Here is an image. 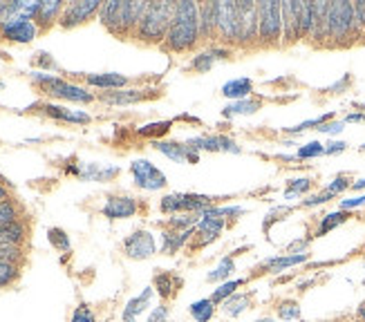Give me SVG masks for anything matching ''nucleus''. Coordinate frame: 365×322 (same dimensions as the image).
<instances>
[{
    "instance_id": "nucleus-1",
    "label": "nucleus",
    "mask_w": 365,
    "mask_h": 322,
    "mask_svg": "<svg viewBox=\"0 0 365 322\" xmlns=\"http://www.w3.org/2000/svg\"><path fill=\"white\" fill-rule=\"evenodd\" d=\"M200 41V16L197 5L182 0L175 3V16H173V25L168 29L166 45L173 52H188Z\"/></svg>"
},
{
    "instance_id": "nucleus-2",
    "label": "nucleus",
    "mask_w": 365,
    "mask_h": 322,
    "mask_svg": "<svg viewBox=\"0 0 365 322\" xmlns=\"http://www.w3.org/2000/svg\"><path fill=\"white\" fill-rule=\"evenodd\" d=\"M173 16H175V3H146V11L141 16L137 34L141 41L160 43L168 36V29L173 25Z\"/></svg>"
},
{
    "instance_id": "nucleus-3",
    "label": "nucleus",
    "mask_w": 365,
    "mask_h": 322,
    "mask_svg": "<svg viewBox=\"0 0 365 322\" xmlns=\"http://www.w3.org/2000/svg\"><path fill=\"white\" fill-rule=\"evenodd\" d=\"M258 38L264 45H274L282 38V3H258Z\"/></svg>"
},
{
    "instance_id": "nucleus-4",
    "label": "nucleus",
    "mask_w": 365,
    "mask_h": 322,
    "mask_svg": "<svg viewBox=\"0 0 365 322\" xmlns=\"http://www.w3.org/2000/svg\"><path fill=\"white\" fill-rule=\"evenodd\" d=\"M356 27L354 3H329L327 5V38L343 41Z\"/></svg>"
},
{
    "instance_id": "nucleus-5",
    "label": "nucleus",
    "mask_w": 365,
    "mask_h": 322,
    "mask_svg": "<svg viewBox=\"0 0 365 322\" xmlns=\"http://www.w3.org/2000/svg\"><path fill=\"white\" fill-rule=\"evenodd\" d=\"M213 197L209 195H195V192H170L162 199V211L164 213H195L200 215L202 211L211 206Z\"/></svg>"
},
{
    "instance_id": "nucleus-6",
    "label": "nucleus",
    "mask_w": 365,
    "mask_h": 322,
    "mask_svg": "<svg viewBox=\"0 0 365 322\" xmlns=\"http://www.w3.org/2000/svg\"><path fill=\"white\" fill-rule=\"evenodd\" d=\"M34 78L47 90V94L56 96V99H66V101H74V103H90L94 99V96L90 92H86L83 88L68 83V80H63V78L45 76V74H34Z\"/></svg>"
},
{
    "instance_id": "nucleus-7",
    "label": "nucleus",
    "mask_w": 365,
    "mask_h": 322,
    "mask_svg": "<svg viewBox=\"0 0 365 322\" xmlns=\"http://www.w3.org/2000/svg\"><path fill=\"white\" fill-rule=\"evenodd\" d=\"M130 172L135 177V184L141 190H162L168 184L166 175L155 164H150L148 159H135L130 164Z\"/></svg>"
},
{
    "instance_id": "nucleus-8",
    "label": "nucleus",
    "mask_w": 365,
    "mask_h": 322,
    "mask_svg": "<svg viewBox=\"0 0 365 322\" xmlns=\"http://www.w3.org/2000/svg\"><path fill=\"white\" fill-rule=\"evenodd\" d=\"M237 5V41L240 45H247L258 38V3H235Z\"/></svg>"
},
{
    "instance_id": "nucleus-9",
    "label": "nucleus",
    "mask_w": 365,
    "mask_h": 322,
    "mask_svg": "<svg viewBox=\"0 0 365 322\" xmlns=\"http://www.w3.org/2000/svg\"><path fill=\"white\" fill-rule=\"evenodd\" d=\"M215 29L225 41H237V5L215 3Z\"/></svg>"
},
{
    "instance_id": "nucleus-10",
    "label": "nucleus",
    "mask_w": 365,
    "mask_h": 322,
    "mask_svg": "<svg viewBox=\"0 0 365 322\" xmlns=\"http://www.w3.org/2000/svg\"><path fill=\"white\" fill-rule=\"evenodd\" d=\"M300 9H303V3H296V0L282 3V38H284V43H294L303 36Z\"/></svg>"
},
{
    "instance_id": "nucleus-11",
    "label": "nucleus",
    "mask_w": 365,
    "mask_h": 322,
    "mask_svg": "<svg viewBox=\"0 0 365 322\" xmlns=\"http://www.w3.org/2000/svg\"><path fill=\"white\" fill-rule=\"evenodd\" d=\"M101 9V3L99 0H78V3H70L66 7V11L61 14V25L63 27H76L86 23L94 11Z\"/></svg>"
},
{
    "instance_id": "nucleus-12",
    "label": "nucleus",
    "mask_w": 365,
    "mask_h": 322,
    "mask_svg": "<svg viewBox=\"0 0 365 322\" xmlns=\"http://www.w3.org/2000/svg\"><path fill=\"white\" fill-rule=\"evenodd\" d=\"M123 249L133 260H146V257L155 255L157 244H155V237L148 231H135L130 237H125Z\"/></svg>"
},
{
    "instance_id": "nucleus-13",
    "label": "nucleus",
    "mask_w": 365,
    "mask_h": 322,
    "mask_svg": "<svg viewBox=\"0 0 365 322\" xmlns=\"http://www.w3.org/2000/svg\"><path fill=\"white\" fill-rule=\"evenodd\" d=\"M153 146L160 150L164 157L173 159L175 164H197L200 152L188 146V143H175V141H155Z\"/></svg>"
},
{
    "instance_id": "nucleus-14",
    "label": "nucleus",
    "mask_w": 365,
    "mask_h": 322,
    "mask_svg": "<svg viewBox=\"0 0 365 322\" xmlns=\"http://www.w3.org/2000/svg\"><path fill=\"white\" fill-rule=\"evenodd\" d=\"M188 146H193L197 152L200 150H209V152H233V155L240 152V146H237L233 139L225 137V135H211V137L204 135V137L188 139Z\"/></svg>"
},
{
    "instance_id": "nucleus-15",
    "label": "nucleus",
    "mask_w": 365,
    "mask_h": 322,
    "mask_svg": "<svg viewBox=\"0 0 365 322\" xmlns=\"http://www.w3.org/2000/svg\"><path fill=\"white\" fill-rule=\"evenodd\" d=\"M3 36L14 43H29L36 38V25L27 19H14L3 25Z\"/></svg>"
},
{
    "instance_id": "nucleus-16",
    "label": "nucleus",
    "mask_w": 365,
    "mask_h": 322,
    "mask_svg": "<svg viewBox=\"0 0 365 322\" xmlns=\"http://www.w3.org/2000/svg\"><path fill=\"white\" fill-rule=\"evenodd\" d=\"M137 213V202L133 197H110L103 206V215L110 219H125Z\"/></svg>"
},
{
    "instance_id": "nucleus-17",
    "label": "nucleus",
    "mask_w": 365,
    "mask_h": 322,
    "mask_svg": "<svg viewBox=\"0 0 365 322\" xmlns=\"http://www.w3.org/2000/svg\"><path fill=\"white\" fill-rule=\"evenodd\" d=\"M121 7H123V3H119V0H108V3H103L99 9L101 23L110 31H115V34H121Z\"/></svg>"
},
{
    "instance_id": "nucleus-18",
    "label": "nucleus",
    "mask_w": 365,
    "mask_h": 322,
    "mask_svg": "<svg viewBox=\"0 0 365 322\" xmlns=\"http://www.w3.org/2000/svg\"><path fill=\"white\" fill-rule=\"evenodd\" d=\"M227 56H229V50H225V47H211V50L200 52L193 61H190V68L195 72H209L215 66V61H222Z\"/></svg>"
},
{
    "instance_id": "nucleus-19",
    "label": "nucleus",
    "mask_w": 365,
    "mask_h": 322,
    "mask_svg": "<svg viewBox=\"0 0 365 322\" xmlns=\"http://www.w3.org/2000/svg\"><path fill=\"white\" fill-rule=\"evenodd\" d=\"M253 90V80L247 78V76H240V78H231L227 80L225 85H222V94L227 96V99H233V101H242L251 94Z\"/></svg>"
},
{
    "instance_id": "nucleus-20",
    "label": "nucleus",
    "mask_w": 365,
    "mask_h": 322,
    "mask_svg": "<svg viewBox=\"0 0 365 322\" xmlns=\"http://www.w3.org/2000/svg\"><path fill=\"white\" fill-rule=\"evenodd\" d=\"M327 5L329 3H314V21L309 31V38L314 41L327 38Z\"/></svg>"
},
{
    "instance_id": "nucleus-21",
    "label": "nucleus",
    "mask_w": 365,
    "mask_h": 322,
    "mask_svg": "<svg viewBox=\"0 0 365 322\" xmlns=\"http://www.w3.org/2000/svg\"><path fill=\"white\" fill-rule=\"evenodd\" d=\"M146 96H150L146 90H121V92H108V94L101 96V99L106 103H113V105H125V103L144 101Z\"/></svg>"
},
{
    "instance_id": "nucleus-22",
    "label": "nucleus",
    "mask_w": 365,
    "mask_h": 322,
    "mask_svg": "<svg viewBox=\"0 0 365 322\" xmlns=\"http://www.w3.org/2000/svg\"><path fill=\"white\" fill-rule=\"evenodd\" d=\"M45 112L54 119L61 121H70V123H88L90 115L83 110H70V108H61V105H45Z\"/></svg>"
},
{
    "instance_id": "nucleus-23",
    "label": "nucleus",
    "mask_w": 365,
    "mask_h": 322,
    "mask_svg": "<svg viewBox=\"0 0 365 322\" xmlns=\"http://www.w3.org/2000/svg\"><path fill=\"white\" fill-rule=\"evenodd\" d=\"M88 83L97 85V88H103V90H117V88H123L125 83H128V78H125L123 74H115V72L88 74Z\"/></svg>"
},
{
    "instance_id": "nucleus-24",
    "label": "nucleus",
    "mask_w": 365,
    "mask_h": 322,
    "mask_svg": "<svg viewBox=\"0 0 365 322\" xmlns=\"http://www.w3.org/2000/svg\"><path fill=\"white\" fill-rule=\"evenodd\" d=\"M150 298H153V289H150V286L144 289V294H141V296L133 298V300L128 302V307L123 309V322H137V316L148 307Z\"/></svg>"
},
{
    "instance_id": "nucleus-25",
    "label": "nucleus",
    "mask_w": 365,
    "mask_h": 322,
    "mask_svg": "<svg viewBox=\"0 0 365 322\" xmlns=\"http://www.w3.org/2000/svg\"><path fill=\"white\" fill-rule=\"evenodd\" d=\"M197 16H200V36H209L215 29V3L197 5Z\"/></svg>"
},
{
    "instance_id": "nucleus-26",
    "label": "nucleus",
    "mask_w": 365,
    "mask_h": 322,
    "mask_svg": "<svg viewBox=\"0 0 365 322\" xmlns=\"http://www.w3.org/2000/svg\"><path fill=\"white\" fill-rule=\"evenodd\" d=\"M222 229H225V219H220V217H202L200 224H197L200 235H204V239L200 242V246L204 244L206 239H209V242L215 239L222 233Z\"/></svg>"
},
{
    "instance_id": "nucleus-27",
    "label": "nucleus",
    "mask_w": 365,
    "mask_h": 322,
    "mask_svg": "<svg viewBox=\"0 0 365 322\" xmlns=\"http://www.w3.org/2000/svg\"><path fill=\"white\" fill-rule=\"evenodd\" d=\"M307 260V253H294V255H282V257H272V260H267V269L274 271V273H280L289 266H296L300 262Z\"/></svg>"
},
{
    "instance_id": "nucleus-28",
    "label": "nucleus",
    "mask_w": 365,
    "mask_h": 322,
    "mask_svg": "<svg viewBox=\"0 0 365 322\" xmlns=\"http://www.w3.org/2000/svg\"><path fill=\"white\" fill-rule=\"evenodd\" d=\"M188 311H190V316H193L197 322H209L211 318H213V311H215V302L213 300H197V302H193L188 307Z\"/></svg>"
},
{
    "instance_id": "nucleus-29",
    "label": "nucleus",
    "mask_w": 365,
    "mask_h": 322,
    "mask_svg": "<svg viewBox=\"0 0 365 322\" xmlns=\"http://www.w3.org/2000/svg\"><path fill=\"white\" fill-rule=\"evenodd\" d=\"M260 108L258 101H251V99H242V101H233L231 105H227L222 110V115L225 117H237V115H253Z\"/></svg>"
},
{
    "instance_id": "nucleus-30",
    "label": "nucleus",
    "mask_w": 365,
    "mask_h": 322,
    "mask_svg": "<svg viewBox=\"0 0 365 322\" xmlns=\"http://www.w3.org/2000/svg\"><path fill=\"white\" fill-rule=\"evenodd\" d=\"M193 231L195 229H188V231H182V233H170V231H166L164 233V246H162V251L164 253H175L184 242L193 235Z\"/></svg>"
},
{
    "instance_id": "nucleus-31",
    "label": "nucleus",
    "mask_w": 365,
    "mask_h": 322,
    "mask_svg": "<svg viewBox=\"0 0 365 322\" xmlns=\"http://www.w3.org/2000/svg\"><path fill=\"white\" fill-rule=\"evenodd\" d=\"M119 172V168H99L97 164H90L86 170H81L83 180H94V182H108L110 177H115Z\"/></svg>"
},
{
    "instance_id": "nucleus-32",
    "label": "nucleus",
    "mask_w": 365,
    "mask_h": 322,
    "mask_svg": "<svg viewBox=\"0 0 365 322\" xmlns=\"http://www.w3.org/2000/svg\"><path fill=\"white\" fill-rule=\"evenodd\" d=\"M61 0H47V3H41L38 7V14H36V19L43 23V25H50L56 16L61 14Z\"/></svg>"
},
{
    "instance_id": "nucleus-33",
    "label": "nucleus",
    "mask_w": 365,
    "mask_h": 322,
    "mask_svg": "<svg viewBox=\"0 0 365 322\" xmlns=\"http://www.w3.org/2000/svg\"><path fill=\"white\" fill-rule=\"evenodd\" d=\"M23 237V227L19 224H7V227H0V246H9V244H19Z\"/></svg>"
},
{
    "instance_id": "nucleus-34",
    "label": "nucleus",
    "mask_w": 365,
    "mask_h": 322,
    "mask_svg": "<svg viewBox=\"0 0 365 322\" xmlns=\"http://www.w3.org/2000/svg\"><path fill=\"white\" fill-rule=\"evenodd\" d=\"M347 217H350V215H347L345 211H336V213L325 215L323 222H321V227H319V235H325V233H329L331 229H336L339 224L347 222Z\"/></svg>"
},
{
    "instance_id": "nucleus-35",
    "label": "nucleus",
    "mask_w": 365,
    "mask_h": 322,
    "mask_svg": "<svg viewBox=\"0 0 365 322\" xmlns=\"http://www.w3.org/2000/svg\"><path fill=\"white\" fill-rule=\"evenodd\" d=\"M312 186V180H307V177H298V180H289V186L287 190H284V199H294L298 195H303V192H307Z\"/></svg>"
},
{
    "instance_id": "nucleus-36",
    "label": "nucleus",
    "mask_w": 365,
    "mask_h": 322,
    "mask_svg": "<svg viewBox=\"0 0 365 322\" xmlns=\"http://www.w3.org/2000/svg\"><path fill=\"white\" fill-rule=\"evenodd\" d=\"M242 284V280H229V282H222L215 291H213V296H211V300L213 302H225L227 298H231L233 294H235V289Z\"/></svg>"
},
{
    "instance_id": "nucleus-37",
    "label": "nucleus",
    "mask_w": 365,
    "mask_h": 322,
    "mask_svg": "<svg viewBox=\"0 0 365 322\" xmlns=\"http://www.w3.org/2000/svg\"><path fill=\"white\" fill-rule=\"evenodd\" d=\"M247 304H249V298H242V296H231L229 300H225V313L235 318V316H240L245 309H247Z\"/></svg>"
},
{
    "instance_id": "nucleus-38",
    "label": "nucleus",
    "mask_w": 365,
    "mask_h": 322,
    "mask_svg": "<svg viewBox=\"0 0 365 322\" xmlns=\"http://www.w3.org/2000/svg\"><path fill=\"white\" fill-rule=\"evenodd\" d=\"M233 269H235V264H233V260L229 257V260H222L220 262V266L215 269V271H211L209 276H206V280L209 282H220V280H227L231 273H233Z\"/></svg>"
},
{
    "instance_id": "nucleus-39",
    "label": "nucleus",
    "mask_w": 365,
    "mask_h": 322,
    "mask_svg": "<svg viewBox=\"0 0 365 322\" xmlns=\"http://www.w3.org/2000/svg\"><path fill=\"white\" fill-rule=\"evenodd\" d=\"M321 155H325V146L323 143H319V141H309V143H305V146H300L298 148V159H314V157H321Z\"/></svg>"
},
{
    "instance_id": "nucleus-40",
    "label": "nucleus",
    "mask_w": 365,
    "mask_h": 322,
    "mask_svg": "<svg viewBox=\"0 0 365 322\" xmlns=\"http://www.w3.org/2000/svg\"><path fill=\"white\" fill-rule=\"evenodd\" d=\"M331 119V115H323V117H316V119H309V121H303V123H298L294 128H287V133L289 135H298V133H303V130H309L312 125H323Z\"/></svg>"
},
{
    "instance_id": "nucleus-41",
    "label": "nucleus",
    "mask_w": 365,
    "mask_h": 322,
    "mask_svg": "<svg viewBox=\"0 0 365 322\" xmlns=\"http://www.w3.org/2000/svg\"><path fill=\"white\" fill-rule=\"evenodd\" d=\"M278 316L282 320H296V318H300V307L296 302H282L278 307Z\"/></svg>"
},
{
    "instance_id": "nucleus-42",
    "label": "nucleus",
    "mask_w": 365,
    "mask_h": 322,
    "mask_svg": "<svg viewBox=\"0 0 365 322\" xmlns=\"http://www.w3.org/2000/svg\"><path fill=\"white\" fill-rule=\"evenodd\" d=\"M16 224V208L9 202H0V227Z\"/></svg>"
},
{
    "instance_id": "nucleus-43",
    "label": "nucleus",
    "mask_w": 365,
    "mask_h": 322,
    "mask_svg": "<svg viewBox=\"0 0 365 322\" xmlns=\"http://www.w3.org/2000/svg\"><path fill=\"white\" fill-rule=\"evenodd\" d=\"M16 278V266L11 262H0V286L9 284Z\"/></svg>"
},
{
    "instance_id": "nucleus-44",
    "label": "nucleus",
    "mask_w": 365,
    "mask_h": 322,
    "mask_svg": "<svg viewBox=\"0 0 365 322\" xmlns=\"http://www.w3.org/2000/svg\"><path fill=\"white\" fill-rule=\"evenodd\" d=\"M343 130H345V121H327L319 125V133L323 135H341Z\"/></svg>"
},
{
    "instance_id": "nucleus-45",
    "label": "nucleus",
    "mask_w": 365,
    "mask_h": 322,
    "mask_svg": "<svg viewBox=\"0 0 365 322\" xmlns=\"http://www.w3.org/2000/svg\"><path fill=\"white\" fill-rule=\"evenodd\" d=\"M350 186H352V184L347 182L345 177H336V180H334V182H331V184L325 188V192H329V195L334 197V195H339V192H343L345 188H350Z\"/></svg>"
},
{
    "instance_id": "nucleus-46",
    "label": "nucleus",
    "mask_w": 365,
    "mask_h": 322,
    "mask_svg": "<svg viewBox=\"0 0 365 322\" xmlns=\"http://www.w3.org/2000/svg\"><path fill=\"white\" fill-rule=\"evenodd\" d=\"M155 286L160 289V294L166 298V296H170V289H173V278H170V276H157V278H155Z\"/></svg>"
},
{
    "instance_id": "nucleus-47",
    "label": "nucleus",
    "mask_w": 365,
    "mask_h": 322,
    "mask_svg": "<svg viewBox=\"0 0 365 322\" xmlns=\"http://www.w3.org/2000/svg\"><path fill=\"white\" fill-rule=\"evenodd\" d=\"M50 239L54 242V244H56L58 249H68V246H70V244H68V237H66V233L58 231V229H52V231H50Z\"/></svg>"
},
{
    "instance_id": "nucleus-48",
    "label": "nucleus",
    "mask_w": 365,
    "mask_h": 322,
    "mask_svg": "<svg viewBox=\"0 0 365 322\" xmlns=\"http://www.w3.org/2000/svg\"><path fill=\"white\" fill-rule=\"evenodd\" d=\"M170 128V121H164V123H153V125H144L139 130V135H150V133H164Z\"/></svg>"
},
{
    "instance_id": "nucleus-49",
    "label": "nucleus",
    "mask_w": 365,
    "mask_h": 322,
    "mask_svg": "<svg viewBox=\"0 0 365 322\" xmlns=\"http://www.w3.org/2000/svg\"><path fill=\"white\" fill-rule=\"evenodd\" d=\"M363 204H365V195L350 197V199H341V208H343V211H350V208H359Z\"/></svg>"
},
{
    "instance_id": "nucleus-50",
    "label": "nucleus",
    "mask_w": 365,
    "mask_h": 322,
    "mask_svg": "<svg viewBox=\"0 0 365 322\" xmlns=\"http://www.w3.org/2000/svg\"><path fill=\"white\" fill-rule=\"evenodd\" d=\"M72 322H94V318H92V313H90L88 307H78V309L74 311Z\"/></svg>"
},
{
    "instance_id": "nucleus-51",
    "label": "nucleus",
    "mask_w": 365,
    "mask_h": 322,
    "mask_svg": "<svg viewBox=\"0 0 365 322\" xmlns=\"http://www.w3.org/2000/svg\"><path fill=\"white\" fill-rule=\"evenodd\" d=\"M347 148V143L345 141H329L327 146H325V155H339Z\"/></svg>"
},
{
    "instance_id": "nucleus-52",
    "label": "nucleus",
    "mask_w": 365,
    "mask_h": 322,
    "mask_svg": "<svg viewBox=\"0 0 365 322\" xmlns=\"http://www.w3.org/2000/svg\"><path fill=\"white\" fill-rule=\"evenodd\" d=\"M329 199H331L329 192H321V195H312L309 199H305L303 206H319V204H325V202H329Z\"/></svg>"
},
{
    "instance_id": "nucleus-53",
    "label": "nucleus",
    "mask_w": 365,
    "mask_h": 322,
    "mask_svg": "<svg viewBox=\"0 0 365 322\" xmlns=\"http://www.w3.org/2000/svg\"><path fill=\"white\" fill-rule=\"evenodd\" d=\"M168 313H166V307H157L153 313H150V320L148 322H166Z\"/></svg>"
},
{
    "instance_id": "nucleus-54",
    "label": "nucleus",
    "mask_w": 365,
    "mask_h": 322,
    "mask_svg": "<svg viewBox=\"0 0 365 322\" xmlns=\"http://www.w3.org/2000/svg\"><path fill=\"white\" fill-rule=\"evenodd\" d=\"M359 121H365V115H347L345 117V123H359Z\"/></svg>"
},
{
    "instance_id": "nucleus-55",
    "label": "nucleus",
    "mask_w": 365,
    "mask_h": 322,
    "mask_svg": "<svg viewBox=\"0 0 365 322\" xmlns=\"http://www.w3.org/2000/svg\"><path fill=\"white\" fill-rule=\"evenodd\" d=\"M352 188H354V190H365V180L354 182V184H352Z\"/></svg>"
},
{
    "instance_id": "nucleus-56",
    "label": "nucleus",
    "mask_w": 365,
    "mask_h": 322,
    "mask_svg": "<svg viewBox=\"0 0 365 322\" xmlns=\"http://www.w3.org/2000/svg\"><path fill=\"white\" fill-rule=\"evenodd\" d=\"M5 197H7V190L3 188V184H0V202H5Z\"/></svg>"
},
{
    "instance_id": "nucleus-57",
    "label": "nucleus",
    "mask_w": 365,
    "mask_h": 322,
    "mask_svg": "<svg viewBox=\"0 0 365 322\" xmlns=\"http://www.w3.org/2000/svg\"><path fill=\"white\" fill-rule=\"evenodd\" d=\"M359 316H361V320L365 322V309H359Z\"/></svg>"
},
{
    "instance_id": "nucleus-58",
    "label": "nucleus",
    "mask_w": 365,
    "mask_h": 322,
    "mask_svg": "<svg viewBox=\"0 0 365 322\" xmlns=\"http://www.w3.org/2000/svg\"><path fill=\"white\" fill-rule=\"evenodd\" d=\"M258 322H274V320H258Z\"/></svg>"
}]
</instances>
